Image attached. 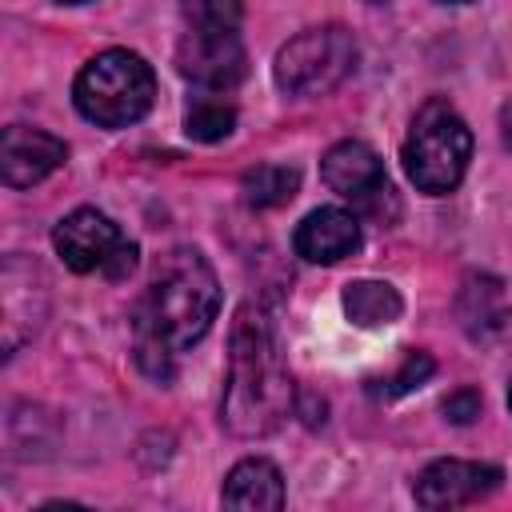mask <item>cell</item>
<instances>
[{
    "label": "cell",
    "instance_id": "6da1fadb",
    "mask_svg": "<svg viewBox=\"0 0 512 512\" xmlns=\"http://www.w3.org/2000/svg\"><path fill=\"white\" fill-rule=\"evenodd\" d=\"M220 312V280L196 248H172L156 260L148 288L132 308L136 364L152 380H172L188 352Z\"/></svg>",
    "mask_w": 512,
    "mask_h": 512
},
{
    "label": "cell",
    "instance_id": "7a4b0ae2",
    "mask_svg": "<svg viewBox=\"0 0 512 512\" xmlns=\"http://www.w3.org/2000/svg\"><path fill=\"white\" fill-rule=\"evenodd\" d=\"M292 380L280 356L276 328L260 304H240L228 340V376L220 420L232 436H268L292 408Z\"/></svg>",
    "mask_w": 512,
    "mask_h": 512
},
{
    "label": "cell",
    "instance_id": "3957f363",
    "mask_svg": "<svg viewBox=\"0 0 512 512\" xmlns=\"http://www.w3.org/2000/svg\"><path fill=\"white\" fill-rule=\"evenodd\" d=\"M408 180L428 196H448L472 160V128L448 100H428L412 116V128L400 148Z\"/></svg>",
    "mask_w": 512,
    "mask_h": 512
},
{
    "label": "cell",
    "instance_id": "277c9868",
    "mask_svg": "<svg viewBox=\"0 0 512 512\" xmlns=\"http://www.w3.org/2000/svg\"><path fill=\"white\" fill-rule=\"evenodd\" d=\"M152 96H156V76L148 60L128 48H108L92 56L72 84V100L80 116L100 128L136 124L152 108Z\"/></svg>",
    "mask_w": 512,
    "mask_h": 512
},
{
    "label": "cell",
    "instance_id": "5b68a950",
    "mask_svg": "<svg viewBox=\"0 0 512 512\" xmlns=\"http://www.w3.org/2000/svg\"><path fill=\"white\" fill-rule=\"evenodd\" d=\"M352 68H356L352 32L344 24H320V28L296 32L276 52L272 76L288 96H324L336 84H344Z\"/></svg>",
    "mask_w": 512,
    "mask_h": 512
},
{
    "label": "cell",
    "instance_id": "8992f818",
    "mask_svg": "<svg viewBox=\"0 0 512 512\" xmlns=\"http://www.w3.org/2000/svg\"><path fill=\"white\" fill-rule=\"evenodd\" d=\"M52 244H56V256L80 276L104 272L108 280H124L136 268V244L124 240V232L96 208L68 212L56 224Z\"/></svg>",
    "mask_w": 512,
    "mask_h": 512
},
{
    "label": "cell",
    "instance_id": "52a82bcc",
    "mask_svg": "<svg viewBox=\"0 0 512 512\" xmlns=\"http://www.w3.org/2000/svg\"><path fill=\"white\" fill-rule=\"evenodd\" d=\"M320 176L360 216H368L376 224H392L396 220V212H400L396 192L388 184V172H384L380 156L364 140H340V144H332L324 152V160H320Z\"/></svg>",
    "mask_w": 512,
    "mask_h": 512
},
{
    "label": "cell",
    "instance_id": "ba28073f",
    "mask_svg": "<svg viewBox=\"0 0 512 512\" xmlns=\"http://www.w3.org/2000/svg\"><path fill=\"white\" fill-rule=\"evenodd\" d=\"M176 68L204 92H228L244 80L248 56L240 28H188L176 40Z\"/></svg>",
    "mask_w": 512,
    "mask_h": 512
},
{
    "label": "cell",
    "instance_id": "9c48e42d",
    "mask_svg": "<svg viewBox=\"0 0 512 512\" xmlns=\"http://www.w3.org/2000/svg\"><path fill=\"white\" fill-rule=\"evenodd\" d=\"M504 472L480 460H436L416 476V504L420 508H460L492 496Z\"/></svg>",
    "mask_w": 512,
    "mask_h": 512
},
{
    "label": "cell",
    "instance_id": "30bf717a",
    "mask_svg": "<svg viewBox=\"0 0 512 512\" xmlns=\"http://www.w3.org/2000/svg\"><path fill=\"white\" fill-rule=\"evenodd\" d=\"M68 148L60 136L28 124H12L0 136V176L8 188H32L64 164Z\"/></svg>",
    "mask_w": 512,
    "mask_h": 512
},
{
    "label": "cell",
    "instance_id": "8fae6325",
    "mask_svg": "<svg viewBox=\"0 0 512 512\" xmlns=\"http://www.w3.org/2000/svg\"><path fill=\"white\" fill-rule=\"evenodd\" d=\"M292 248L308 264H336L360 248V216L344 208H316L296 224Z\"/></svg>",
    "mask_w": 512,
    "mask_h": 512
},
{
    "label": "cell",
    "instance_id": "7c38bea8",
    "mask_svg": "<svg viewBox=\"0 0 512 512\" xmlns=\"http://www.w3.org/2000/svg\"><path fill=\"white\" fill-rule=\"evenodd\" d=\"M220 500H224L228 508H256V512H260V508H268V512L284 508V480H280V468H276L272 460H260V456L240 460V464L228 472Z\"/></svg>",
    "mask_w": 512,
    "mask_h": 512
},
{
    "label": "cell",
    "instance_id": "4fadbf2b",
    "mask_svg": "<svg viewBox=\"0 0 512 512\" xmlns=\"http://www.w3.org/2000/svg\"><path fill=\"white\" fill-rule=\"evenodd\" d=\"M456 316H460L464 332H472V336H488V332L504 328V320H508L504 284L496 276H468L456 296Z\"/></svg>",
    "mask_w": 512,
    "mask_h": 512
},
{
    "label": "cell",
    "instance_id": "5bb4252c",
    "mask_svg": "<svg viewBox=\"0 0 512 512\" xmlns=\"http://www.w3.org/2000/svg\"><path fill=\"white\" fill-rule=\"evenodd\" d=\"M344 312L356 328H388L400 320L404 300L388 280H352L344 288Z\"/></svg>",
    "mask_w": 512,
    "mask_h": 512
},
{
    "label": "cell",
    "instance_id": "9a60e30c",
    "mask_svg": "<svg viewBox=\"0 0 512 512\" xmlns=\"http://www.w3.org/2000/svg\"><path fill=\"white\" fill-rule=\"evenodd\" d=\"M296 188H300V172L288 164H256L240 180L248 208H280L296 196Z\"/></svg>",
    "mask_w": 512,
    "mask_h": 512
},
{
    "label": "cell",
    "instance_id": "2e32d148",
    "mask_svg": "<svg viewBox=\"0 0 512 512\" xmlns=\"http://www.w3.org/2000/svg\"><path fill=\"white\" fill-rule=\"evenodd\" d=\"M236 128V108L220 100V92H204L184 108V132L200 144H216Z\"/></svg>",
    "mask_w": 512,
    "mask_h": 512
},
{
    "label": "cell",
    "instance_id": "e0dca14e",
    "mask_svg": "<svg viewBox=\"0 0 512 512\" xmlns=\"http://www.w3.org/2000/svg\"><path fill=\"white\" fill-rule=\"evenodd\" d=\"M188 28H240L244 0H180Z\"/></svg>",
    "mask_w": 512,
    "mask_h": 512
},
{
    "label": "cell",
    "instance_id": "ac0fdd59",
    "mask_svg": "<svg viewBox=\"0 0 512 512\" xmlns=\"http://www.w3.org/2000/svg\"><path fill=\"white\" fill-rule=\"evenodd\" d=\"M432 368H436V364H432V356L412 348V352H404V364H400V368H396V372H392L384 384H380V380H372V388H368V392H372V396H384V400L404 396V392L420 388V384L432 376Z\"/></svg>",
    "mask_w": 512,
    "mask_h": 512
},
{
    "label": "cell",
    "instance_id": "d6986e66",
    "mask_svg": "<svg viewBox=\"0 0 512 512\" xmlns=\"http://www.w3.org/2000/svg\"><path fill=\"white\" fill-rule=\"evenodd\" d=\"M444 416L452 424H472L480 416V392L476 388H456L448 400H444Z\"/></svg>",
    "mask_w": 512,
    "mask_h": 512
},
{
    "label": "cell",
    "instance_id": "ffe728a7",
    "mask_svg": "<svg viewBox=\"0 0 512 512\" xmlns=\"http://www.w3.org/2000/svg\"><path fill=\"white\" fill-rule=\"evenodd\" d=\"M500 136H504V144L512 148V100L500 108Z\"/></svg>",
    "mask_w": 512,
    "mask_h": 512
},
{
    "label": "cell",
    "instance_id": "44dd1931",
    "mask_svg": "<svg viewBox=\"0 0 512 512\" xmlns=\"http://www.w3.org/2000/svg\"><path fill=\"white\" fill-rule=\"evenodd\" d=\"M60 4H88V0H60Z\"/></svg>",
    "mask_w": 512,
    "mask_h": 512
},
{
    "label": "cell",
    "instance_id": "7402d4cb",
    "mask_svg": "<svg viewBox=\"0 0 512 512\" xmlns=\"http://www.w3.org/2000/svg\"><path fill=\"white\" fill-rule=\"evenodd\" d=\"M444 4H468V0H444Z\"/></svg>",
    "mask_w": 512,
    "mask_h": 512
},
{
    "label": "cell",
    "instance_id": "603a6c76",
    "mask_svg": "<svg viewBox=\"0 0 512 512\" xmlns=\"http://www.w3.org/2000/svg\"><path fill=\"white\" fill-rule=\"evenodd\" d=\"M508 408H512V384H508Z\"/></svg>",
    "mask_w": 512,
    "mask_h": 512
},
{
    "label": "cell",
    "instance_id": "cb8c5ba5",
    "mask_svg": "<svg viewBox=\"0 0 512 512\" xmlns=\"http://www.w3.org/2000/svg\"><path fill=\"white\" fill-rule=\"evenodd\" d=\"M368 4H388V0H368Z\"/></svg>",
    "mask_w": 512,
    "mask_h": 512
}]
</instances>
